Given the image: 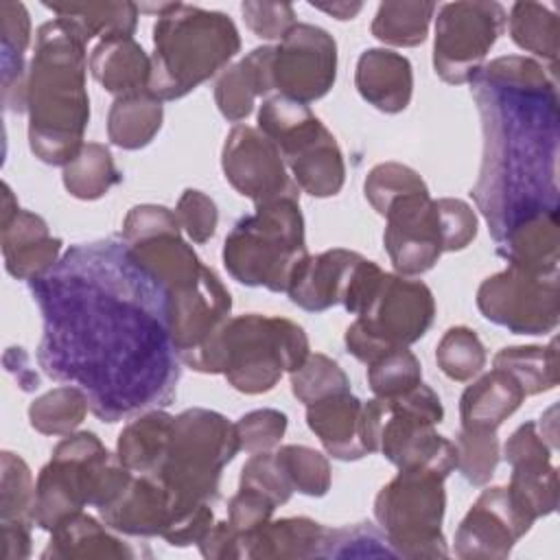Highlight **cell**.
Wrapping results in <instances>:
<instances>
[{"label":"cell","instance_id":"6da1fadb","mask_svg":"<svg viewBox=\"0 0 560 560\" xmlns=\"http://www.w3.org/2000/svg\"><path fill=\"white\" fill-rule=\"evenodd\" d=\"M28 289L42 313V370L81 387L98 420L173 402L182 359L168 328V293L125 238L72 245Z\"/></svg>","mask_w":560,"mask_h":560},{"label":"cell","instance_id":"7a4b0ae2","mask_svg":"<svg viewBox=\"0 0 560 560\" xmlns=\"http://www.w3.org/2000/svg\"><path fill=\"white\" fill-rule=\"evenodd\" d=\"M470 94L483 136L470 197L499 245L525 219L558 212V90L540 61L505 55L477 72Z\"/></svg>","mask_w":560,"mask_h":560},{"label":"cell","instance_id":"3957f363","mask_svg":"<svg viewBox=\"0 0 560 560\" xmlns=\"http://www.w3.org/2000/svg\"><path fill=\"white\" fill-rule=\"evenodd\" d=\"M85 46L88 37L70 20L55 18L37 28L24 107L28 147L50 166H66L85 144L90 122Z\"/></svg>","mask_w":560,"mask_h":560},{"label":"cell","instance_id":"277c9868","mask_svg":"<svg viewBox=\"0 0 560 560\" xmlns=\"http://www.w3.org/2000/svg\"><path fill=\"white\" fill-rule=\"evenodd\" d=\"M311 354L304 328L287 317L245 313L182 363L201 374H223L241 394L271 392L282 374L295 372Z\"/></svg>","mask_w":560,"mask_h":560},{"label":"cell","instance_id":"5b68a950","mask_svg":"<svg viewBox=\"0 0 560 560\" xmlns=\"http://www.w3.org/2000/svg\"><path fill=\"white\" fill-rule=\"evenodd\" d=\"M241 50L230 15L173 2L153 26L149 94L177 101L223 70Z\"/></svg>","mask_w":560,"mask_h":560},{"label":"cell","instance_id":"8992f818","mask_svg":"<svg viewBox=\"0 0 560 560\" xmlns=\"http://www.w3.org/2000/svg\"><path fill=\"white\" fill-rule=\"evenodd\" d=\"M131 477L96 433L74 431L52 448L50 462L37 475L33 523L52 532L85 505L101 510L120 497Z\"/></svg>","mask_w":560,"mask_h":560},{"label":"cell","instance_id":"52a82bcc","mask_svg":"<svg viewBox=\"0 0 560 560\" xmlns=\"http://www.w3.org/2000/svg\"><path fill=\"white\" fill-rule=\"evenodd\" d=\"M238 451L236 424L223 413L192 407L173 418L168 448L155 472L173 499L175 518L171 527L217 501L221 472Z\"/></svg>","mask_w":560,"mask_h":560},{"label":"cell","instance_id":"ba28073f","mask_svg":"<svg viewBox=\"0 0 560 560\" xmlns=\"http://www.w3.org/2000/svg\"><path fill=\"white\" fill-rule=\"evenodd\" d=\"M221 256L236 282L287 293L295 267L308 256L300 201L278 199L256 206L234 223Z\"/></svg>","mask_w":560,"mask_h":560},{"label":"cell","instance_id":"9c48e42d","mask_svg":"<svg viewBox=\"0 0 560 560\" xmlns=\"http://www.w3.org/2000/svg\"><path fill=\"white\" fill-rule=\"evenodd\" d=\"M446 510L444 479L429 470H398L374 499V518L396 556L446 558L442 532Z\"/></svg>","mask_w":560,"mask_h":560},{"label":"cell","instance_id":"30bf717a","mask_svg":"<svg viewBox=\"0 0 560 560\" xmlns=\"http://www.w3.org/2000/svg\"><path fill=\"white\" fill-rule=\"evenodd\" d=\"M435 300L422 280L385 271L370 306L346 328L348 352L370 365L396 348H409L431 328Z\"/></svg>","mask_w":560,"mask_h":560},{"label":"cell","instance_id":"8fae6325","mask_svg":"<svg viewBox=\"0 0 560 560\" xmlns=\"http://www.w3.org/2000/svg\"><path fill=\"white\" fill-rule=\"evenodd\" d=\"M505 22L503 4L492 0L442 4L433 37L435 74L451 85L470 83L486 66V57L503 33Z\"/></svg>","mask_w":560,"mask_h":560},{"label":"cell","instance_id":"7c38bea8","mask_svg":"<svg viewBox=\"0 0 560 560\" xmlns=\"http://www.w3.org/2000/svg\"><path fill=\"white\" fill-rule=\"evenodd\" d=\"M479 313L514 335H547L560 322V276H534L508 265L477 289Z\"/></svg>","mask_w":560,"mask_h":560},{"label":"cell","instance_id":"4fadbf2b","mask_svg":"<svg viewBox=\"0 0 560 560\" xmlns=\"http://www.w3.org/2000/svg\"><path fill=\"white\" fill-rule=\"evenodd\" d=\"M273 92L298 103H315L337 79V42L315 24L298 22L278 46L271 61Z\"/></svg>","mask_w":560,"mask_h":560},{"label":"cell","instance_id":"5bb4252c","mask_svg":"<svg viewBox=\"0 0 560 560\" xmlns=\"http://www.w3.org/2000/svg\"><path fill=\"white\" fill-rule=\"evenodd\" d=\"M221 168L228 184L254 206L278 199L300 201V188L280 149L258 127L234 125L230 129L221 151Z\"/></svg>","mask_w":560,"mask_h":560},{"label":"cell","instance_id":"9a60e30c","mask_svg":"<svg viewBox=\"0 0 560 560\" xmlns=\"http://www.w3.org/2000/svg\"><path fill=\"white\" fill-rule=\"evenodd\" d=\"M508 486L486 488L455 529V556L462 560H505L532 529Z\"/></svg>","mask_w":560,"mask_h":560},{"label":"cell","instance_id":"2e32d148","mask_svg":"<svg viewBox=\"0 0 560 560\" xmlns=\"http://www.w3.org/2000/svg\"><path fill=\"white\" fill-rule=\"evenodd\" d=\"M383 245L396 273L422 276L440 260L442 234L435 199L429 192H413L392 203L385 214Z\"/></svg>","mask_w":560,"mask_h":560},{"label":"cell","instance_id":"e0dca14e","mask_svg":"<svg viewBox=\"0 0 560 560\" xmlns=\"http://www.w3.org/2000/svg\"><path fill=\"white\" fill-rule=\"evenodd\" d=\"M276 147L300 190L326 199L335 197L346 182V162L335 136L313 114L293 131L282 136Z\"/></svg>","mask_w":560,"mask_h":560},{"label":"cell","instance_id":"ac0fdd59","mask_svg":"<svg viewBox=\"0 0 560 560\" xmlns=\"http://www.w3.org/2000/svg\"><path fill=\"white\" fill-rule=\"evenodd\" d=\"M232 295L221 278L203 267L199 280L168 293V328L179 359L203 348L230 319Z\"/></svg>","mask_w":560,"mask_h":560},{"label":"cell","instance_id":"d6986e66","mask_svg":"<svg viewBox=\"0 0 560 560\" xmlns=\"http://www.w3.org/2000/svg\"><path fill=\"white\" fill-rule=\"evenodd\" d=\"M101 521L125 536H164L175 518L173 499L155 475H136L116 501L98 510Z\"/></svg>","mask_w":560,"mask_h":560},{"label":"cell","instance_id":"ffe728a7","mask_svg":"<svg viewBox=\"0 0 560 560\" xmlns=\"http://www.w3.org/2000/svg\"><path fill=\"white\" fill-rule=\"evenodd\" d=\"M0 247L4 269L13 278L31 282L59 262L63 241L50 234L39 214L20 208L9 221L0 223Z\"/></svg>","mask_w":560,"mask_h":560},{"label":"cell","instance_id":"44dd1931","mask_svg":"<svg viewBox=\"0 0 560 560\" xmlns=\"http://www.w3.org/2000/svg\"><path fill=\"white\" fill-rule=\"evenodd\" d=\"M361 258L363 256L359 252L343 247L326 249L317 256H304L291 276L287 289L289 300L308 313H322L341 304L352 271Z\"/></svg>","mask_w":560,"mask_h":560},{"label":"cell","instance_id":"7402d4cb","mask_svg":"<svg viewBox=\"0 0 560 560\" xmlns=\"http://www.w3.org/2000/svg\"><path fill=\"white\" fill-rule=\"evenodd\" d=\"M306 424L335 459L357 462L370 455L363 433V400L350 392L306 405Z\"/></svg>","mask_w":560,"mask_h":560},{"label":"cell","instance_id":"603a6c76","mask_svg":"<svg viewBox=\"0 0 560 560\" xmlns=\"http://www.w3.org/2000/svg\"><path fill=\"white\" fill-rule=\"evenodd\" d=\"M328 527L308 516H287L267 521L238 540V558L282 560L324 558Z\"/></svg>","mask_w":560,"mask_h":560},{"label":"cell","instance_id":"cb8c5ba5","mask_svg":"<svg viewBox=\"0 0 560 560\" xmlns=\"http://www.w3.org/2000/svg\"><path fill=\"white\" fill-rule=\"evenodd\" d=\"M354 85L378 112L398 114L407 109L413 94L411 61L389 48H368L357 61Z\"/></svg>","mask_w":560,"mask_h":560},{"label":"cell","instance_id":"d4e9b609","mask_svg":"<svg viewBox=\"0 0 560 560\" xmlns=\"http://www.w3.org/2000/svg\"><path fill=\"white\" fill-rule=\"evenodd\" d=\"M271 61L273 46H258L219 74L214 83V103L225 120L241 125V120L254 112L256 98H267L273 92Z\"/></svg>","mask_w":560,"mask_h":560},{"label":"cell","instance_id":"484cf974","mask_svg":"<svg viewBox=\"0 0 560 560\" xmlns=\"http://www.w3.org/2000/svg\"><path fill=\"white\" fill-rule=\"evenodd\" d=\"M42 558L52 560H131L136 551L109 527L85 512H77L61 521L52 532Z\"/></svg>","mask_w":560,"mask_h":560},{"label":"cell","instance_id":"4316f807","mask_svg":"<svg viewBox=\"0 0 560 560\" xmlns=\"http://www.w3.org/2000/svg\"><path fill=\"white\" fill-rule=\"evenodd\" d=\"M90 72L109 94L127 96L149 92L151 57L133 37L98 42L90 52Z\"/></svg>","mask_w":560,"mask_h":560},{"label":"cell","instance_id":"83f0119b","mask_svg":"<svg viewBox=\"0 0 560 560\" xmlns=\"http://www.w3.org/2000/svg\"><path fill=\"white\" fill-rule=\"evenodd\" d=\"M499 254L508 265L534 276H560V225L558 212L536 214L518 223L499 243Z\"/></svg>","mask_w":560,"mask_h":560},{"label":"cell","instance_id":"f1b7e54d","mask_svg":"<svg viewBox=\"0 0 560 560\" xmlns=\"http://www.w3.org/2000/svg\"><path fill=\"white\" fill-rule=\"evenodd\" d=\"M525 398V392L508 372L492 368L464 389L459 398L462 429L497 431Z\"/></svg>","mask_w":560,"mask_h":560},{"label":"cell","instance_id":"f546056e","mask_svg":"<svg viewBox=\"0 0 560 560\" xmlns=\"http://www.w3.org/2000/svg\"><path fill=\"white\" fill-rule=\"evenodd\" d=\"M127 245L136 262L158 280L166 293L195 284L206 267L182 234H158Z\"/></svg>","mask_w":560,"mask_h":560},{"label":"cell","instance_id":"4dcf8cb0","mask_svg":"<svg viewBox=\"0 0 560 560\" xmlns=\"http://www.w3.org/2000/svg\"><path fill=\"white\" fill-rule=\"evenodd\" d=\"M173 418L164 409H149L131 420L116 442V455L136 475H155L164 462Z\"/></svg>","mask_w":560,"mask_h":560},{"label":"cell","instance_id":"1f68e13d","mask_svg":"<svg viewBox=\"0 0 560 560\" xmlns=\"http://www.w3.org/2000/svg\"><path fill=\"white\" fill-rule=\"evenodd\" d=\"M57 18L70 20L88 37L114 39L131 37L138 24V4L129 0H98V2H44Z\"/></svg>","mask_w":560,"mask_h":560},{"label":"cell","instance_id":"d6a6232c","mask_svg":"<svg viewBox=\"0 0 560 560\" xmlns=\"http://www.w3.org/2000/svg\"><path fill=\"white\" fill-rule=\"evenodd\" d=\"M162 120V101L149 92L118 96L107 114V138L112 144L125 151H136L147 147L158 136Z\"/></svg>","mask_w":560,"mask_h":560},{"label":"cell","instance_id":"836d02e7","mask_svg":"<svg viewBox=\"0 0 560 560\" xmlns=\"http://www.w3.org/2000/svg\"><path fill=\"white\" fill-rule=\"evenodd\" d=\"M508 490L521 512L534 523L558 508V470L551 457H534L512 464Z\"/></svg>","mask_w":560,"mask_h":560},{"label":"cell","instance_id":"e575fe53","mask_svg":"<svg viewBox=\"0 0 560 560\" xmlns=\"http://www.w3.org/2000/svg\"><path fill=\"white\" fill-rule=\"evenodd\" d=\"M558 341L551 339L547 346H508L501 348L492 365L508 372L525 392L536 396L551 392L558 385Z\"/></svg>","mask_w":560,"mask_h":560},{"label":"cell","instance_id":"d590c367","mask_svg":"<svg viewBox=\"0 0 560 560\" xmlns=\"http://www.w3.org/2000/svg\"><path fill=\"white\" fill-rule=\"evenodd\" d=\"M505 24L512 42L521 50H527L536 57L547 59L551 63V70L556 72L560 24L551 7L542 2H529V0L514 2Z\"/></svg>","mask_w":560,"mask_h":560},{"label":"cell","instance_id":"8d00e7d4","mask_svg":"<svg viewBox=\"0 0 560 560\" xmlns=\"http://www.w3.org/2000/svg\"><path fill=\"white\" fill-rule=\"evenodd\" d=\"M61 179L74 199L94 201L105 197L122 179V175L105 144L85 142L81 151L63 166Z\"/></svg>","mask_w":560,"mask_h":560},{"label":"cell","instance_id":"74e56055","mask_svg":"<svg viewBox=\"0 0 560 560\" xmlns=\"http://www.w3.org/2000/svg\"><path fill=\"white\" fill-rule=\"evenodd\" d=\"M435 11V2H381L370 31L387 46H420Z\"/></svg>","mask_w":560,"mask_h":560},{"label":"cell","instance_id":"f35d334b","mask_svg":"<svg viewBox=\"0 0 560 560\" xmlns=\"http://www.w3.org/2000/svg\"><path fill=\"white\" fill-rule=\"evenodd\" d=\"M90 400L77 385L55 387L28 407V422L42 435H70L85 420Z\"/></svg>","mask_w":560,"mask_h":560},{"label":"cell","instance_id":"ab89813d","mask_svg":"<svg viewBox=\"0 0 560 560\" xmlns=\"http://www.w3.org/2000/svg\"><path fill=\"white\" fill-rule=\"evenodd\" d=\"M0 470V527H33L35 481L28 464L20 455L2 451Z\"/></svg>","mask_w":560,"mask_h":560},{"label":"cell","instance_id":"60d3db41","mask_svg":"<svg viewBox=\"0 0 560 560\" xmlns=\"http://www.w3.org/2000/svg\"><path fill=\"white\" fill-rule=\"evenodd\" d=\"M488 354L479 335L468 326H451L435 348V363L457 383L472 381L486 368Z\"/></svg>","mask_w":560,"mask_h":560},{"label":"cell","instance_id":"b9f144b4","mask_svg":"<svg viewBox=\"0 0 560 560\" xmlns=\"http://www.w3.org/2000/svg\"><path fill=\"white\" fill-rule=\"evenodd\" d=\"M413 192H429V188L418 171L400 162L376 164L365 175V182H363V195L381 217L387 214L394 201Z\"/></svg>","mask_w":560,"mask_h":560},{"label":"cell","instance_id":"7bdbcfd3","mask_svg":"<svg viewBox=\"0 0 560 560\" xmlns=\"http://www.w3.org/2000/svg\"><path fill=\"white\" fill-rule=\"evenodd\" d=\"M291 392L300 402L313 405L332 394L350 392V378L335 359L322 352H311L306 361L291 372Z\"/></svg>","mask_w":560,"mask_h":560},{"label":"cell","instance_id":"ee69618b","mask_svg":"<svg viewBox=\"0 0 560 560\" xmlns=\"http://www.w3.org/2000/svg\"><path fill=\"white\" fill-rule=\"evenodd\" d=\"M293 492L306 497H324L330 490V464L326 455L304 444H284L276 451Z\"/></svg>","mask_w":560,"mask_h":560},{"label":"cell","instance_id":"f6af8a7d","mask_svg":"<svg viewBox=\"0 0 560 560\" xmlns=\"http://www.w3.org/2000/svg\"><path fill=\"white\" fill-rule=\"evenodd\" d=\"M457 464L455 468L470 486H486L499 464V438L497 431L459 429L455 440Z\"/></svg>","mask_w":560,"mask_h":560},{"label":"cell","instance_id":"bcb514c9","mask_svg":"<svg viewBox=\"0 0 560 560\" xmlns=\"http://www.w3.org/2000/svg\"><path fill=\"white\" fill-rule=\"evenodd\" d=\"M422 383L420 359L409 348H396L368 365V385L378 398H394Z\"/></svg>","mask_w":560,"mask_h":560},{"label":"cell","instance_id":"7dc6e473","mask_svg":"<svg viewBox=\"0 0 560 560\" xmlns=\"http://www.w3.org/2000/svg\"><path fill=\"white\" fill-rule=\"evenodd\" d=\"M394 558L385 534L372 523H354L339 529H328L324 558Z\"/></svg>","mask_w":560,"mask_h":560},{"label":"cell","instance_id":"c3c4849f","mask_svg":"<svg viewBox=\"0 0 560 560\" xmlns=\"http://www.w3.org/2000/svg\"><path fill=\"white\" fill-rule=\"evenodd\" d=\"M238 488H249L267 497L276 508L287 503L293 494V488L278 464L276 451H265V453H254L241 468V479Z\"/></svg>","mask_w":560,"mask_h":560},{"label":"cell","instance_id":"681fc988","mask_svg":"<svg viewBox=\"0 0 560 560\" xmlns=\"http://www.w3.org/2000/svg\"><path fill=\"white\" fill-rule=\"evenodd\" d=\"M241 451L254 455L273 451L287 431V413L278 409H254L241 416L236 422Z\"/></svg>","mask_w":560,"mask_h":560},{"label":"cell","instance_id":"f907efd6","mask_svg":"<svg viewBox=\"0 0 560 560\" xmlns=\"http://www.w3.org/2000/svg\"><path fill=\"white\" fill-rule=\"evenodd\" d=\"M438 219H440V234H442V249L444 252H459L466 249L477 236V214L470 203L453 197L435 199Z\"/></svg>","mask_w":560,"mask_h":560},{"label":"cell","instance_id":"816d5d0a","mask_svg":"<svg viewBox=\"0 0 560 560\" xmlns=\"http://www.w3.org/2000/svg\"><path fill=\"white\" fill-rule=\"evenodd\" d=\"M177 221L182 230L188 234V238L197 245L210 241L217 232L219 223V210L217 203L197 188H186L175 206Z\"/></svg>","mask_w":560,"mask_h":560},{"label":"cell","instance_id":"f5cc1de1","mask_svg":"<svg viewBox=\"0 0 560 560\" xmlns=\"http://www.w3.org/2000/svg\"><path fill=\"white\" fill-rule=\"evenodd\" d=\"M241 13L249 31L260 39H284L287 33L298 24L295 11L289 2H260L245 0Z\"/></svg>","mask_w":560,"mask_h":560},{"label":"cell","instance_id":"db71d44e","mask_svg":"<svg viewBox=\"0 0 560 560\" xmlns=\"http://www.w3.org/2000/svg\"><path fill=\"white\" fill-rule=\"evenodd\" d=\"M158 234H182L175 210L158 203L133 206L122 221V238L127 243H138Z\"/></svg>","mask_w":560,"mask_h":560},{"label":"cell","instance_id":"11a10c76","mask_svg":"<svg viewBox=\"0 0 560 560\" xmlns=\"http://www.w3.org/2000/svg\"><path fill=\"white\" fill-rule=\"evenodd\" d=\"M273 510H276V505L260 492L249 490V488H238V492L228 501V518L225 521L238 534V540H241V536H245L252 529L267 523L271 518Z\"/></svg>","mask_w":560,"mask_h":560},{"label":"cell","instance_id":"9f6ffc18","mask_svg":"<svg viewBox=\"0 0 560 560\" xmlns=\"http://www.w3.org/2000/svg\"><path fill=\"white\" fill-rule=\"evenodd\" d=\"M383 276H385V271L374 260L361 258L352 271V278H350L348 289L341 300V306L352 315H361L374 300Z\"/></svg>","mask_w":560,"mask_h":560},{"label":"cell","instance_id":"6f0895ef","mask_svg":"<svg viewBox=\"0 0 560 560\" xmlns=\"http://www.w3.org/2000/svg\"><path fill=\"white\" fill-rule=\"evenodd\" d=\"M549 444L542 440L536 422H523L505 442L503 459L512 466L516 462L534 459V457H551Z\"/></svg>","mask_w":560,"mask_h":560},{"label":"cell","instance_id":"680465c9","mask_svg":"<svg viewBox=\"0 0 560 560\" xmlns=\"http://www.w3.org/2000/svg\"><path fill=\"white\" fill-rule=\"evenodd\" d=\"M197 547L208 560H234L238 558V534L228 521H214Z\"/></svg>","mask_w":560,"mask_h":560},{"label":"cell","instance_id":"91938a15","mask_svg":"<svg viewBox=\"0 0 560 560\" xmlns=\"http://www.w3.org/2000/svg\"><path fill=\"white\" fill-rule=\"evenodd\" d=\"M313 9L324 11L337 20H352L359 15V11L363 9V2H311Z\"/></svg>","mask_w":560,"mask_h":560},{"label":"cell","instance_id":"94428289","mask_svg":"<svg viewBox=\"0 0 560 560\" xmlns=\"http://www.w3.org/2000/svg\"><path fill=\"white\" fill-rule=\"evenodd\" d=\"M556 411H558V407L551 405V407L540 416V424H547V429L540 427V435H542V440L549 444L551 451L558 448V429H556V427H558V420H556Z\"/></svg>","mask_w":560,"mask_h":560}]
</instances>
